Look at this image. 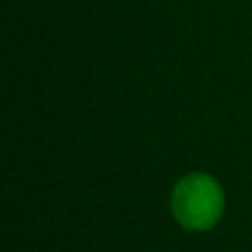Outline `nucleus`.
Returning <instances> with one entry per match:
<instances>
[{"instance_id": "nucleus-1", "label": "nucleus", "mask_w": 252, "mask_h": 252, "mask_svg": "<svg viewBox=\"0 0 252 252\" xmlns=\"http://www.w3.org/2000/svg\"><path fill=\"white\" fill-rule=\"evenodd\" d=\"M168 208L181 230L210 232L225 215V190L213 173L190 171L173 183Z\"/></svg>"}]
</instances>
